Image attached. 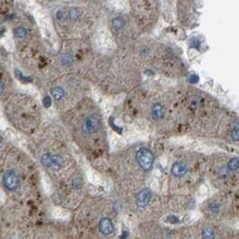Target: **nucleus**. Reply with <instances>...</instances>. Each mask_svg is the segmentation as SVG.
Returning a JSON list of instances; mask_svg holds the SVG:
<instances>
[{
	"instance_id": "obj_4",
	"label": "nucleus",
	"mask_w": 239,
	"mask_h": 239,
	"mask_svg": "<svg viewBox=\"0 0 239 239\" xmlns=\"http://www.w3.org/2000/svg\"><path fill=\"white\" fill-rule=\"evenodd\" d=\"M4 184L10 191H13L17 189L19 185V177L17 175V173L12 170L6 172L5 175H4Z\"/></svg>"
},
{
	"instance_id": "obj_15",
	"label": "nucleus",
	"mask_w": 239,
	"mask_h": 239,
	"mask_svg": "<svg viewBox=\"0 0 239 239\" xmlns=\"http://www.w3.org/2000/svg\"><path fill=\"white\" fill-rule=\"evenodd\" d=\"M238 126H236V128H235V130H233V139H235L236 141H238Z\"/></svg>"
},
{
	"instance_id": "obj_19",
	"label": "nucleus",
	"mask_w": 239,
	"mask_h": 239,
	"mask_svg": "<svg viewBox=\"0 0 239 239\" xmlns=\"http://www.w3.org/2000/svg\"><path fill=\"white\" fill-rule=\"evenodd\" d=\"M0 142H1V137H0Z\"/></svg>"
},
{
	"instance_id": "obj_16",
	"label": "nucleus",
	"mask_w": 239,
	"mask_h": 239,
	"mask_svg": "<svg viewBox=\"0 0 239 239\" xmlns=\"http://www.w3.org/2000/svg\"><path fill=\"white\" fill-rule=\"evenodd\" d=\"M199 81V77L196 76V75H192V77L189 78V82L191 83H195V82H197Z\"/></svg>"
},
{
	"instance_id": "obj_14",
	"label": "nucleus",
	"mask_w": 239,
	"mask_h": 239,
	"mask_svg": "<svg viewBox=\"0 0 239 239\" xmlns=\"http://www.w3.org/2000/svg\"><path fill=\"white\" fill-rule=\"evenodd\" d=\"M228 167H229V170H231V171L237 170V169H238V159L237 158L231 159L229 161V163H228Z\"/></svg>"
},
{
	"instance_id": "obj_5",
	"label": "nucleus",
	"mask_w": 239,
	"mask_h": 239,
	"mask_svg": "<svg viewBox=\"0 0 239 239\" xmlns=\"http://www.w3.org/2000/svg\"><path fill=\"white\" fill-rule=\"evenodd\" d=\"M99 230L104 235H109L113 231V224L109 218H103L99 223Z\"/></svg>"
},
{
	"instance_id": "obj_12",
	"label": "nucleus",
	"mask_w": 239,
	"mask_h": 239,
	"mask_svg": "<svg viewBox=\"0 0 239 239\" xmlns=\"http://www.w3.org/2000/svg\"><path fill=\"white\" fill-rule=\"evenodd\" d=\"M203 239H215L214 238V231L212 228L206 227L203 230Z\"/></svg>"
},
{
	"instance_id": "obj_10",
	"label": "nucleus",
	"mask_w": 239,
	"mask_h": 239,
	"mask_svg": "<svg viewBox=\"0 0 239 239\" xmlns=\"http://www.w3.org/2000/svg\"><path fill=\"white\" fill-rule=\"evenodd\" d=\"M125 26V20L121 17H117L113 20V28L115 30H120Z\"/></svg>"
},
{
	"instance_id": "obj_7",
	"label": "nucleus",
	"mask_w": 239,
	"mask_h": 239,
	"mask_svg": "<svg viewBox=\"0 0 239 239\" xmlns=\"http://www.w3.org/2000/svg\"><path fill=\"white\" fill-rule=\"evenodd\" d=\"M172 174L174 176H183L186 173V171H187V169H186V165L185 164H183V163H180V162H176L173 164V167H172Z\"/></svg>"
},
{
	"instance_id": "obj_17",
	"label": "nucleus",
	"mask_w": 239,
	"mask_h": 239,
	"mask_svg": "<svg viewBox=\"0 0 239 239\" xmlns=\"http://www.w3.org/2000/svg\"><path fill=\"white\" fill-rule=\"evenodd\" d=\"M50 104H51L50 98H49V97H45V99H44V106H45V107H48V106H50Z\"/></svg>"
},
{
	"instance_id": "obj_2",
	"label": "nucleus",
	"mask_w": 239,
	"mask_h": 239,
	"mask_svg": "<svg viewBox=\"0 0 239 239\" xmlns=\"http://www.w3.org/2000/svg\"><path fill=\"white\" fill-rule=\"evenodd\" d=\"M99 118L96 115H91L88 116L84 119V121L82 123V129L85 133H94L99 129Z\"/></svg>"
},
{
	"instance_id": "obj_1",
	"label": "nucleus",
	"mask_w": 239,
	"mask_h": 239,
	"mask_svg": "<svg viewBox=\"0 0 239 239\" xmlns=\"http://www.w3.org/2000/svg\"><path fill=\"white\" fill-rule=\"evenodd\" d=\"M137 159L139 162L140 167L143 170H150L152 164H153V154L149 149L145 148H141V149L137 152Z\"/></svg>"
},
{
	"instance_id": "obj_9",
	"label": "nucleus",
	"mask_w": 239,
	"mask_h": 239,
	"mask_svg": "<svg viewBox=\"0 0 239 239\" xmlns=\"http://www.w3.org/2000/svg\"><path fill=\"white\" fill-rule=\"evenodd\" d=\"M51 93H52V95H53L54 99H56V100H60L61 98H63L64 94H65L64 90L62 89L61 87H54V88H52Z\"/></svg>"
},
{
	"instance_id": "obj_3",
	"label": "nucleus",
	"mask_w": 239,
	"mask_h": 239,
	"mask_svg": "<svg viewBox=\"0 0 239 239\" xmlns=\"http://www.w3.org/2000/svg\"><path fill=\"white\" fill-rule=\"evenodd\" d=\"M42 164L44 167H53V169H59L63 165V159L59 157V155H53V154H43L42 155Z\"/></svg>"
},
{
	"instance_id": "obj_13",
	"label": "nucleus",
	"mask_w": 239,
	"mask_h": 239,
	"mask_svg": "<svg viewBox=\"0 0 239 239\" xmlns=\"http://www.w3.org/2000/svg\"><path fill=\"white\" fill-rule=\"evenodd\" d=\"M27 34V30L24 28H17L14 29V35L17 38H24Z\"/></svg>"
},
{
	"instance_id": "obj_8",
	"label": "nucleus",
	"mask_w": 239,
	"mask_h": 239,
	"mask_svg": "<svg viewBox=\"0 0 239 239\" xmlns=\"http://www.w3.org/2000/svg\"><path fill=\"white\" fill-rule=\"evenodd\" d=\"M151 116H152V118H153L154 120H158V119H160V118L163 116V106L161 104H159V103H157V104L153 105V107H152V110H151Z\"/></svg>"
},
{
	"instance_id": "obj_6",
	"label": "nucleus",
	"mask_w": 239,
	"mask_h": 239,
	"mask_svg": "<svg viewBox=\"0 0 239 239\" xmlns=\"http://www.w3.org/2000/svg\"><path fill=\"white\" fill-rule=\"evenodd\" d=\"M150 199H151L150 191H148V189L141 191L139 194H138V196H137V204H138V206H140V207L145 206L147 204L149 203Z\"/></svg>"
},
{
	"instance_id": "obj_11",
	"label": "nucleus",
	"mask_w": 239,
	"mask_h": 239,
	"mask_svg": "<svg viewBox=\"0 0 239 239\" xmlns=\"http://www.w3.org/2000/svg\"><path fill=\"white\" fill-rule=\"evenodd\" d=\"M79 10L76 9V8H72V9L67 10V16H68V20H74L79 17Z\"/></svg>"
},
{
	"instance_id": "obj_18",
	"label": "nucleus",
	"mask_w": 239,
	"mask_h": 239,
	"mask_svg": "<svg viewBox=\"0 0 239 239\" xmlns=\"http://www.w3.org/2000/svg\"><path fill=\"white\" fill-rule=\"evenodd\" d=\"M2 91H4V84L0 82V95L2 94Z\"/></svg>"
}]
</instances>
